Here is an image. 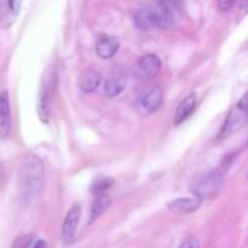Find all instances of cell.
Segmentation results:
<instances>
[{
    "instance_id": "9c48e42d",
    "label": "cell",
    "mask_w": 248,
    "mask_h": 248,
    "mask_svg": "<svg viewBox=\"0 0 248 248\" xmlns=\"http://www.w3.org/2000/svg\"><path fill=\"white\" fill-rule=\"evenodd\" d=\"M101 74L97 70L87 68V69L81 72L78 84H79L80 90L82 92H85V93H91L94 90H97V87L101 84Z\"/></svg>"
},
{
    "instance_id": "e0dca14e",
    "label": "cell",
    "mask_w": 248,
    "mask_h": 248,
    "mask_svg": "<svg viewBox=\"0 0 248 248\" xmlns=\"http://www.w3.org/2000/svg\"><path fill=\"white\" fill-rule=\"evenodd\" d=\"M34 240H35V236H34V235H23V236L15 240L12 248H31Z\"/></svg>"
},
{
    "instance_id": "cb8c5ba5",
    "label": "cell",
    "mask_w": 248,
    "mask_h": 248,
    "mask_svg": "<svg viewBox=\"0 0 248 248\" xmlns=\"http://www.w3.org/2000/svg\"><path fill=\"white\" fill-rule=\"evenodd\" d=\"M2 170H4V167H2V165L0 164V176H1V174H2Z\"/></svg>"
},
{
    "instance_id": "4fadbf2b",
    "label": "cell",
    "mask_w": 248,
    "mask_h": 248,
    "mask_svg": "<svg viewBox=\"0 0 248 248\" xmlns=\"http://www.w3.org/2000/svg\"><path fill=\"white\" fill-rule=\"evenodd\" d=\"M161 61L155 53L144 55L138 62V67H140V72L149 78L156 77L160 70H161Z\"/></svg>"
},
{
    "instance_id": "7a4b0ae2",
    "label": "cell",
    "mask_w": 248,
    "mask_h": 248,
    "mask_svg": "<svg viewBox=\"0 0 248 248\" xmlns=\"http://www.w3.org/2000/svg\"><path fill=\"white\" fill-rule=\"evenodd\" d=\"M173 12L156 1L155 5L138 10L133 19L140 31H149L152 28H169L173 23Z\"/></svg>"
},
{
    "instance_id": "277c9868",
    "label": "cell",
    "mask_w": 248,
    "mask_h": 248,
    "mask_svg": "<svg viewBox=\"0 0 248 248\" xmlns=\"http://www.w3.org/2000/svg\"><path fill=\"white\" fill-rule=\"evenodd\" d=\"M248 121V92L241 97L236 106L232 108V110L228 114L227 119L224 121L222 130H220L218 138L224 140V138L232 137L236 132H239Z\"/></svg>"
},
{
    "instance_id": "7c38bea8",
    "label": "cell",
    "mask_w": 248,
    "mask_h": 248,
    "mask_svg": "<svg viewBox=\"0 0 248 248\" xmlns=\"http://www.w3.org/2000/svg\"><path fill=\"white\" fill-rule=\"evenodd\" d=\"M164 101V92L160 86H155L143 97L142 107L147 113H155L160 109Z\"/></svg>"
},
{
    "instance_id": "ba28073f",
    "label": "cell",
    "mask_w": 248,
    "mask_h": 248,
    "mask_svg": "<svg viewBox=\"0 0 248 248\" xmlns=\"http://www.w3.org/2000/svg\"><path fill=\"white\" fill-rule=\"evenodd\" d=\"M202 205V200L198 198H179L174 199L167 205L171 212L177 215H189L195 212Z\"/></svg>"
},
{
    "instance_id": "2e32d148",
    "label": "cell",
    "mask_w": 248,
    "mask_h": 248,
    "mask_svg": "<svg viewBox=\"0 0 248 248\" xmlns=\"http://www.w3.org/2000/svg\"><path fill=\"white\" fill-rule=\"evenodd\" d=\"M114 184V179L110 177H99V178L94 179L93 183L91 186V193L93 195H101V194L106 193L108 189Z\"/></svg>"
},
{
    "instance_id": "6da1fadb",
    "label": "cell",
    "mask_w": 248,
    "mask_h": 248,
    "mask_svg": "<svg viewBox=\"0 0 248 248\" xmlns=\"http://www.w3.org/2000/svg\"><path fill=\"white\" fill-rule=\"evenodd\" d=\"M19 190L24 199L39 196L44 190V166L41 160L36 155L31 154L26 156L19 169L18 173Z\"/></svg>"
},
{
    "instance_id": "d6986e66",
    "label": "cell",
    "mask_w": 248,
    "mask_h": 248,
    "mask_svg": "<svg viewBox=\"0 0 248 248\" xmlns=\"http://www.w3.org/2000/svg\"><path fill=\"white\" fill-rule=\"evenodd\" d=\"M199 246H200V244L195 236H188L182 241L178 248H199Z\"/></svg>"
},
{
    "instance_id": "52a82bcc",
    "label": "cell",
    "mask_w": 248,
    "mask_h": 248,
    "mask_svg": "<svg viewBox=\"0 0 248 248\" xmlns=\"http://www.w3.org/2000/svg\"><path fill=\"white\" fill-rule=\"evenodd\" d=\"M11 131V108L7 91L0 92V140L9 137Z\"/></svg>"
},
{
    "instance_id": "ffe728a7",
    "label": "cell",
    "mask_w": 248,
    "mask_h": 248,
    "mask_svg": "<svg viewBox=\"0 0 248 248\" xmlns=\"http://www.w3.org/2000/svg\"><path fill=\"white\" fill-rule=\"evenodd\" d=\"M235 1L236 0H218V6H219L222 11H228V10H230L234 6Z\"/></svg>"
},
{
    "instance_id": "44dd1931",
    "label": "cell",
    "mask_w": 248,
    "mask_h": 248,
    "mask_svg": "<svg viewBox=\"0 0 248 248\" xmlns=\"http://www.w3.org/2000/svg\"><path fill=\"white\" fill-rule=\"evenodd\" d=\"M21 2L22 0H7V4H9L10 10H11L15 15L18 14L19 7H21Z\"/></svg>"
},
{
    "instance_id": "8992f818",
    "label": "cell",
    "mask_w": 248,
    "mask_h": 248,
    "mask_svg": "<svg viewBox=\"0 0 248 248\" xmlns=\"http://www.w3.org/2000/svg\"><path fill=\"white\" fill-rule=\"evenodd\" d=\"M80 218H81V206L79 203H75L68 211L64 222H63L62 237L65 244H72L74 241L75 232H77L80 223Z\"/></svg>"
},
{
    "instance_id": "5b68a950",
    "label": "cell",
    "mask_w": 248,
    "mask_h": 248,
    "mask_svg": "<svg viewBox=\"0 0 248 248\" xmlns=\"http://www.w3.org/2000/svg\"><path fill=\"white\" fill-rule=\"evenodd\" d=\"M53 90H55V77L52 75V77H47L46 82L43 84L40 96H39L38 114L40 120L45 124H47L50 119V107Z\"/></svg>"
},
{
    "instance_id": "9a60e30c",
    "label": "cell",
    "mask_w": 248,
    "mask_h": 248,
    "mask_svg": "<svg viewBox=\"0 0 248 248\" xmlns=\"http://www.w3.org/2000/svg\"><path fill=\"white\" fill-rule=\"evenodd\" d=\"M111 205V198L107 193L97 195L94 199L93 203L91 206V211H90V223H93L94 220L98 219Z\"/></svg>"
},
{
    "instance_id": "7402d4cb",
    "label": "cell",
    "mask_w": 248,
    "mask_h": 248,
    "mask_svg": "<svg viewBox=\"0 0 248 248\" xmlns=\"http://www.w3.org/2000/svg\"><path fill=\"white\" fill-rule=\"evenodd\" d=\"M31 248H46V242L44 240H36V242H34Z\"/></svg>"
},
{
    "instance_id": "ac0fdd59",
    "label": "cell",
    "mask_w": 248,
    "mask_h": 248,
    "mask_svg": "<svg viewBox=\"0 0 248 248\" xmlns=\"http://www.w3.org/2000/svg\"><path fill=\"white\" fill-rule=\"evenodd\" d=\"M156 1H159L161 5H164L166 9H169L170 11H172L173 14L174 11H177V10L181 7L182 4V0H156Z\"/></svg>"
},
{
    "instance_id": "5bb4252c",
    "label": "cell",
    "mask_w": 248,
    "mask_h": 248,
    "mask_svg": "<svg viewBox=\"0 0 248 248\" xmlns=\"http://www.w3.org/2000/svg\"><path fill=\"white\" fill-rule=\"evenodd\" d=\"M119 50V41L114 36H102L96 45V52L103 60L113 57Z\"/></svg>"
},
{
    "instance_id": "8fae6325",
    "label": "cell",
    "mask_w": 248,
    "mask_h": 248,
    "mask_svg": "<svg viewBox=\"0 0 248 248\" xmlns=\"http://www.w3.org/2000/svg\"><path fill=\"white\" fill-rule=\"evenodd\" d=\"M196 104H198V99H196L195 93H190L188 97H186L177 107L176 114H174V124L179 125L184 123L194 113Z\"/></svg>"
},
{
    "instance_id": "30bf717a",
    "label": "cell",
    "mask_w": 248,
    "mask_h": 248,
    "mask_svg": "<svg viewBox=\"0 0 248 248\" xmlns=\"http://www.w3.org/2000/svg\"><path fill=\"white\" fill-rule=\"evenodd\" d=\"M126 84H127V78L125 74L123 73L111 74L104 82V92L107 97L113 98V97L119 96L125 90Z\"/></svg>"
},
{
    "instance_id": "3957f363",
    "label": "cell",
    "mask_w": 248,
    "mask_h": 248,
    "mask_svg": "<svg viewBox=\"0 0 248 248\" xmlns=\"http://www.w3.org/2000/svg\"><path fill=\"white\" fill-rule=\"evenodd\" d=\"M224 182V176L218 170H211L199 173L190 182V191L195 198L205 200L211 199L219 193Z\"/></svg>"
},
{
    "instance_id": "603a6c76",
    "label": "cell",
    "mask_w": 248,
    "mask_h": 248,
    "mask_svg": "<svg viewBox=\"0 0 248 248\" xmlns=\"http://www.w3.org/2000/svg\"><path fill=\"white\" fill-rule=\"evenodd\" d=\"M241 9H246V11H248V0H242Z\"/></svg>"
}]
</instances>
